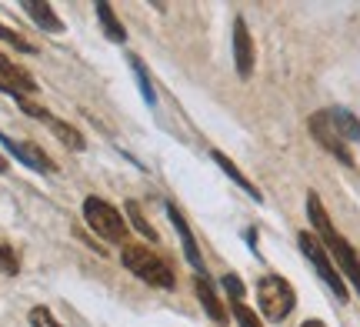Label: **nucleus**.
Returning a JSON list of instances; mask_svg holds the SVG:
<instances>
[{"instance_id": "23", "label": "nucleus", "mask_w": 360, "mask_h": 327, "mask_svg": "<svg viewBox=\"0 0 360 327\" xmlns=\"http://www.w3.org/2000/svg\"><path fill=\"white\" fill-rule=\"evenodd\" d=\"M0 40H7V44H13L17 51H24V53H34V47H30V44H27V40L20 37L17 30H7L4 24H0Z\"/></svg>"}, {"instance_id": "24", "label": "nucleus", "mask_w": 360, "mask_h": 327, "mask_svg": "<svg viewBox=\"0 0 360 327\" xmlns=\"http://www.w3.org/2000/svg\"><path fill=\"white\" fill-rule=\"evenodd\" d=\"M300 327H327V324H323V321H304Z\"/></svg>"}, {"instance_id": "11", "label": "nucleus", "mask_w": 360, "mask_h": 327, "mask_svg": "<svg viewBox=\"0 0 360 327\" xmlns=\"http://www.w3.org/2000/svg\"><path fill=\"white\" fill-rule=\"evenodd\" d=\"M327 120H330V127L337 131V137L347 144V141H360V120L350 114L347 107H330V110H323Z\"/></svg>"}, {"instance_id": "1", "label": "nucleus", "mask_w": 360, "mask_h": 327, "mask_svg": "<svg viewBox=\"0 0 360 327\" xmlns=\"http://www.w3.org/2000/svg\"><path fill=\"white\" fill-rule=\"evenodd\" d=\"M307 217H310V224H314V231H317V241H321L323 250L330 254V261L350 277V284H354L360 294V254L350 248L344 237L337 234V227L330 224V217H327V210H323V204H321V197L314 194V191L307 194Z\"/></svg>"}, {"instance_id": "16", "label": "nucleus", "mask_w": 360, "mask_h": 327, "mask_svg": "<svg viewBox=\"0 0 360 327\" xmlns=\"http://www.w3.org/2000/svg\"><path fill=\"white\" fill-rule=\"evenodd\" d=\"M51 131L57 134V141H60V144H67L70 150H84V147H87V141H84V134H80L77 127H70L67 120L51 117Z\"/></svg>"}, {"instance_id": "7", "label": "nucleus", "mask_w": 360, "mask_h": 327, "mask_svg": "<svg viewBox=\"0 0 360 327\" xmlns=\"http://www.w3.org/2000/svg\"><path fill=\"white\" fill-rule=\"evenodd\" d=\"M310 134H314V141H317V144L323 147V150H330V154H334L337 160H340V164H354V158H350V150H347V144H344V141H340V137H337V131L334 127H330V120H327V114H314V117H310Z\"/></svg>"}, {"instance_id": "9", "label": "nucleus", "mask_w": 360, "mask_h": 327, "mask_svg": "<svg viewBox=\"0 0 360 327\" xmlns=\"http://www.w3.org/2000/svg\"><path fill=\"white\" fill-rule=\"evenodd\" d=\"M233 64L244 80L254 74V40H250L244 17H233Z\"/></svg>"}, {"instance_id": "8", "label": "nucleus", "mask_w": 360, "mask_h": 327, "mask_svg": "<svg viewBox=\"0 0 360 327\" xmlns=\"http://www.w3.org/2000/svg\"><path fill=\"white\" fill-rule=\"evenodd\" d=\"M0 144L7 147V150H11V154L20 160V164L40 170V174H53V170H57V164H53V160L47 158V154H44L37 144H27V141H11L7 134H0Z\"/></svg>"}, {"instance_id": "4", "label": "nucleus", "mask_w": 360, "mask_h": 327, "mask_svg": "<svg viewBox=\"0 0 360 327\" xmlns=\"http://www.w3.org/2000/svg\"><path fill=\"white\" fill-rule=\"evenodd\" d=\"M257 301H260L264 317L277 324V321H283V317L294 311L297 294H294V288H290L283 277L267 274V277H260V284H257Z\"/></svg>"}, {"instance_id": "12", "label": "nucleus", "mask_w": 360, "mask_h": 327, "mask_svg": "<svg viewBox=\"0 0 360 327\" xmlns=\"http://www.w3.org/2000/svg\"><path fill=\"white\" fill-rule=\"evenodd\" d=\"M193 288H197V297H200V304H204V311L210 314V321H217V324H227V314H224V304H220V297H217V290H214V284H210L204 274H197Z\"/></svg>"}, {"instance_id": "21", "label": "nucleus", "mask_w": 360, "mask_h": 327, "mask_svg": "<svg viewBox=\"0 0 360 327\" xmlns=\"http://www.w3.org/2000/svg\"><path fill=\"white\" fill-rule=\"evenodd\" d=\"M233 317H237V324L240 327H264L260 324V317L247 307V304H233Z\"/></svg>"}, {"instance_id": "6", "label": "nucleus", "mask_w": 360, "mask_h": 327, "mask_svg": "<svg viewBox=\"0 0 360 327\" xmlns=\"http://www.w3.org/2000/svg\"><path fill=\"white\" fill-rule=\"evenodd\" d=\"M0 91L13 94V101H24L30 94H37V80L0 53Z\"/></svg>"}, {"instance_id": "2", "label": "nucleus", "mask_w": 360, "mask_h": 327, "mask_svg": "<svg viewBox=\"0 0 360 327\" xmlns=\"http://www.w3.org/2000/svg\"><path fill=\"white\" fill-rule=\"evenodd\" d=\"M120 264H124L127 271H134L141 281H147V284H154V288H160V290H174V284H177L170 264L164 261V257H157L154 250L141 248V244H124Z\"/></svg>"}, {"instance_id": "19", "label": "nucleus", "mask_w": 360, "mask_h": 327, "mask_svg": "<svg viewBox=\"0 0 360 327\" xmlns=\"http://www.w3.org/2000/svg\"><path fill=\"white\" fill-rule=\"evenodd\" d=\"M224 290H227L231 304H244V284L237 274H224Z\"/></svg>"}, {"instance_id": "13", "label": "nucleus", "mask_w": 360, "mask_h": 327, "mask_svg": "<svg viewBox=\"0 0 360 327\" xmlns=\"http://www.w3.org/2000/svg\"><path fill=\"white\" fill-rule=\"evenodd\" d=\"M214 160H217V167L224 170V174H227V177H231V181L237 184V187H240V191H244L247 197H254V200H260V191H257V187H254L250 181H247V177H244V170L237 167V164H233V160L227 158V154H220V150H214Z\"/></svg>"}, {"instance_id": "15", "label": "nucleus", "mask_w": 360, "mask_h": 327, "mask_svg": "<svg viewBox=\"0 0 360 327\" xmlns=\"http://www.w3.org/2000/svg\"><path fill=\"white\" fill-rule=\"evenodd\" d=\"M97 20L103 24V30H107V37L114 40V44H124L127 40V30L120 27V20H117V13L110 4H97Z\"/></svg>"}, {"instance_id": "5", "label": "nucleus", "mask_w": 360, "mask_h": 327, "mask_svg": "<svg viewBox=\"0 0 360 327\" xmlns=\"http://www.w3.org/2000/svg\"><path fill=\"white\" fill-rule=\"evenodd\" d=\"M297 244H300V250H304V257L314 264V271L323 277V284L334 290V297L347 301V288H344V277H340V271H337V264L330 261V254L323 250V244L317 241V234H310V231H300V234H297Z\"/></svg>"}, {"instance_id": "14", "label": "nucleus", "mask_w": 360, "mask_h": 327, "mask_svg": "<svg viewBox=\"0 0 360 327\" xmlns=\"http://www.w3.org/2000/svg\"><path fill=\"white\" fill-rule=\"evenodd\" d=\"M24 11L34 17V24L44 27V30H51V34H60V30H64L60 17H57V13H53V7H47V4H34V0H27Z\"/></svg>"}, {"instance_id": "17", "label": "nucleus", "mask_w": 360, "mask_h": 327, "mask_svg": "<svg viewBox=\"0 0 360 327\" xmlns=\"http://www.w3.org/2000/svg\"><path fill=\"white\" fill-rule=\"evenodd\" d=\"M130 67H134V74H137V87H141L143 101L154 107V104H157V94H154V84H150V74H147L143 60H141V57H130Z\"/></svg>"}, {"instance_id": "10", "label": "nucleus", "mask_w": 360, "mask_h": 327, "mask_svg": "<svg viewBox=\"0 0 360 327\" xmlns=\"http://www.w3.org/2000/svg\"><path fill=\"white\" fill-rule=\"evenodd\" d=\"M167 217H170V224L177 227V234H180V244H184V254H187V261L197 267V274L204 271V261H200V250H197V241H193V234H191V224L180 217V210L174 207V204H167Z\"/></svg>"}, {"instance_id": "18", "label": "nucleus", "mask_w": 360, "mask_h": 327, "mask_svg": "<svg viewBox=\"0 0 360 327\" xmlns=\"http://www.w3.org/2000/svg\"><path fill=\"white\" fill-rule=\"evenodd\" d=\"M127 217H130V224L137 227V234H143L147 241H157V231L147 224V217L141 214V204H134V200H127Z\"/></svg>"}, {"instance_id": "25", "label": "nucleus", "mask_w": 360, "mask_h": 327, "mask_svg": "<svg viewBox=\"0 0 360 327\" xmlns=\"http://www.w3.org/2000/svg\"><path fill=\"white\" fill-rule=\"evenodd\" d=\"M4 170H7V160H4V158H0V174H4Z\"/></svg>"}, {"instance_id": "22", "label": "nucleus", "mask_w": 360, "mask_h": 327, "mask_svg": "<svg viewBox=\"0 0 360 327\" xmlns=\"http://www.w3.org/2000/svg\"><path fill=\"white\" fill-rule=\"evenodd\" d=\"M30 324L34 327H64V324H57V317H53L47 307H34V311H30Z\"/></svg>"}, {"instance_id": "3", "label": "nucleus", "mask_w": 360, "mask_h": 327, "mask_svg": "<svg viewBox=\"0 0 360 327\" xmlns=\"http://www.w3.org/2000/svg\"><path fill=\"white\" fill-rule=\"evenodd\" d=\"M84 221H87V227L94 234H101L110 244H124L127 241V224L120 217V210L110 207L101 197H87L84 200Z\"/></svg>"}, {"instance_id": "20", "label": "nucleus", "mask_w": 360, "mask_h": 327, "mask_svg": "<svg viewBox=\"0 0 360 327\" xmlns=\"http://www.w3.org/2000/svg\"><path fill=\"white\" fill-rule=\"evenodd\" d=\"M17 271H20V261H17V254H13L11 248H4V244H0V274L13 277Z\"/></svg>"}]
</instances>
